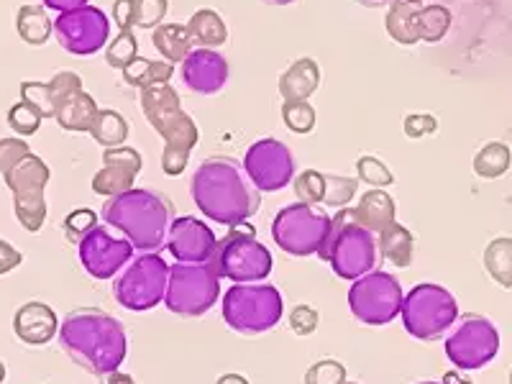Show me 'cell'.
I'll list each match as a JSON object with an SVG mask.
<instances>
[{
    "instance_id": "cell-1",
    "label": "cell",
    "mask_w": 512,
    "mask_h": 384,
    "mask_svg": "<svg viewBox=\"0 0 512 384\" xmlns=\"http://www.w3.org/2000/svg\"><path fill=\"white\" fill-rule=\"evenodd\" d=\"M57 338L62 354L93 377L118 372L128 351L123 323L100 308H77L64 315Z\"/></svg>"
},
{
    "instance_id": "cell-2",
    "label": "cell",
    "mask_w": 512,
    "mask_h": 384,
    "mask_svg": "<svg viewBox=\"0 0 512 384\" xmlns=\"http://www.w3.org/2000/svg\"><path fill=\"white\" fill-rule=\"evenodd\" d=\"M190 195L205 218L228 228L249 221L262 205L244 164L231 157H208L200 162L190 180Z\"/></svg>"
},
{
    "instance_id": "cell-3",
    "label": "cell",
    "mask_w": 512,
    "mask_h": 384,
    "mask_svg": "<svg viewBox=\"0 0 512 384\" xmlns=\"http://www.w3.org/2000/svg\"><path fill=\"white\" fill-rule=\"evenodd\" d=\"M100 216L108 226L123 233L136 251L159 254L167 249L169 228L175 223V205L157 190L131 187V190L105 200Z\"/></svg>"
},
{
    "instance_id": "cell-4",
    "label": "cell",
    "mask_w": 512,
    "mask_h": 384,
    "mask_svg": "<svg viewBox=\"0 0 512 384\" xmlns=\"http://www.w3.org/2000/svg\"><path fill=\"white\" fill-rule=\"evenodd\" d=\"M141 111H144L149 126L164 139V175L180 177L190 162V152L200 141L198 123L182 111L180 95L169 82L141 90Z\"/></svg>"
},
{
    "instance_id": "cell-5",
    "label": "cell",
    "mask_w": 512,
    "mask_h": 384,
    "mask_svg": "<svg viewBox=\"0 0 512 384\" xmlns=\"http://www.w3.org/2000/svg\"><path fill=\"white\" fill-rule=\"evenodd\" d=\"M323 262L333 267L341 280H359L379 262L377 233L361 226L354 218V210L341 208L331 221V233L318 251Z\"/></svg>"
},
{
    "instance_id": "cell-6",
    "label": "cell",
    "mask_w": 512,
    "mask_h": 384,
    "mask_svg": "<svg viewBox=\"0 0 512 384\" xmlns=\"http://www.w3.org/2000/svg\"><path fill=\"white\" fill-rule=\"evenodd\" d=\"M223 320L241 336H262L282 320V295L267 282L233 285L223 295Z\"/></svg>"
},
{
    "instance_id": "cell-7",
    "label": "cell",
    "mask_w": 512,
    "mask_h": 384,
    "mask_svg": "<svg viewBox=\"0 0 512 384\" xmlns=\"http://www.w3.org/2000/svg\"><path fill=\"white\" fill-rule=\"evenodd\" d=\"M400 318L405 331L418 341H438L451 331L459 318L456 297L441 285L423 282L402 297Z\"/></svg>"
},
{
    "instance_id": "cell-8",
    "label": "cell",
    "mask_w": 512,
    "mask_h": 384,
    "mask_svg": "<svg viewBox=\"0 0 512 384\" xmlns=\"http://www.w3.org/2000/svg\"><path fill=\"white\" fill-rule=\"evenodd\" d=\"M218 295H221V274L213 259L198 264L175 262V267H169V285L164 295L169 313L180 318H200L216 305Z\"/></svg>"
},
{
    "instance_id": "cell-9",
    "label": "cell",
    "mask_w": 512,
    "mask_h": 384,
    "mask_svg": "<svg viewBox=\"0 0 512 384\" xmlns=\"http://www.w3.org/2000/svg\"><path fill=\"white\" fill-rule=\"evenodd\" d=\"M254 233V228L239 223V226H231V231L216 244L213 262H216L218 274L233 280L236 285L262 282L272 272V254Z\"/></svg>"
},
{
    "instance_id": "cell-10",
    "label": "cell",
    "mask_w": 512,
    "mask_h": 384,
    "mask_svg": "<svg viewBox=\"0 0 512 384\" xmlns=\"http://www.w3.org/2000/svg\"><path fill=\"white\" fill-rule=\"evenodd\" d=\"M448 361L461 372H477L497 359L500 354V331L487 315L466 313L456 318L451 331L446 333Z\"/></svg>"
},
{
    "instance_id": "cell-11",
    "label": "cell",
    "mask_w": 512,
    "mask_h": 384,
    "mask_svg": "<svg viewBox=\"0 0 512 384\" xmlns=\"http://www.w3.org/2000/svg\"><path fill=\"white\" fill-rule=\"evenodd\" d=\"M331 221L333 216L315 205H287L272 221V239L290 256L318 254L331 233Z\"/></svg>"
},
{
    "instance_id": "cell-12",
    "label": "cell",
    "mask_w": 512,
    "mask_h": 384,
    "mask_svg": "<svg viewBox=\"0 0 512 384\" xmlns=\"http://www.w3.org/2000/svg\"><path fill=\"white\" fill-rule=\"evenodd\" d=\"M169 267L159 254H141L126 264L113 285L116 303L134 313L157 308L167 295Z\"/></svg>"
},
{
    "instance_id": "cell-13",
    "label": "cell",
    "mask_w": 512,
    "mask_h": 384,
    "mask_svg": "<svg viewBox=\"0 0 512 384\" xmlns=\"http://www.w3.org/2000/svg\"><path fill=\"white\" fill-rule=\"evenodd\" d=\"M3 180H6L8 190H11L18 223L29 233L41 231V226L47 221L44 190H47L49 180H52V169L47 167V162L36 157V154H29L24 162H18L16 167L8 169Z\"/></svg>"
},
{
    "instance_id": "cell-14",
    "label": "cell",
    "mask_w": 512,
    "mask_h": 384,
    "mask_svg": "<svg viewBox=\"0 0 512 384\" xmlns=\"http://www.w3.org/2000/svg\"><path fill=\"white\" fill-rule=\"evenodd\" d=\"M402 297H405V292H402L395 274L372 269L351 285L349 308L354 318L367 323V326H387L400 315Z\"/></svg>"
},
{
    "instance_id": "cell-15",
    "label": "cell",
    "mask_w": 512,
    "mask_h": 384,
    "mask_svg": "<svg viewBox=\"0 0 512 384\" xmlns=\"http://www.w3.org/2000/svg\"><path fill=\"white\" fill-rule=\"evenodd\" d=\"M54 39L72 57H90L108 47L111 18L90 3L75 11H64L54 21Z\"/></svg>"
},
{
    "instance_id": "cell-16",
    "label": "cell",
    "mask_w": 512,
    "mask_h": 384,
    "mask_svg": "<svg viewBox=\"0 0 512 384\" xmlns=\"http://www.w3.org/2000/svg\"><path fill=\"white\" fill-rule=\"evenodd\" d=\"M244 172L259 192L285 190L295 180V159L282 141L259 139L246 149Z\"/></svg>"
},
{
    "instance_id": "cell-17",
    "label": "cell",
    "mask_w": 512,
    "mask_h": 384,
    "mask_svg": "<svg viewBox=\"0 0 512 384\" xmlns=\"http://www.w3.org/2000/svg\"><path fill=\"white\" fill-rule=\"evenodd\" d=\"M77 249H80L82 267L95 280H113V274H121V269L134 259L131 241L113 236L105 226H95L77 244Z\"/></svg>"
},
{
    "instance_id": "cell-18",
    "label": "cell",
    "mask_w": 512,
    "mask_h": 384,
    "mask_svg": "<svg viewBox=\"0 0 512 384\" xmlns=\"http://www.w3.org/2000/svg\"><path fill=\"white\" fill-rule=\"evenodd\" d=\"M216 244V233L210 231V228L195 216L175 218V223L169 228L167 249L169 254L175 256V262H210L213 254H216Z\"/></svg>"
},
{
    "instance_id": "cell-19",
    "label": "cell",
    "mask_w": 512,
    "mask_h": 384,
    "mask_svg": "<svg viewBox=\"0 0 512 384\" xmlns=\"http://www.w3.org/2000/svg\"><path fill=\"white\" fill-rule=\"evenodd\" d=\"M185 88L198 95H218L228 82V62L216 49H192L180 62Z\"/></svg>"
},
{
    "instance_id": "cell-20",
    "label": "cell",
    "mask_w": 512,
    "mask_h": 384,
    "mask_svg": "<svg viewBox=\"0 0 512 384\" xmlns=\"http://www.w3.org/2000/svg\"><path fill=\"white\" fill-rule=\"evenodd\" d=\"M144 159L136 152L134 146H116L103 152V169L93 177V192L113 198L121 192L131 190L139 177Z\"/></svg>"
},
{
    "instance_id": "cell-21",
    "label": "cell",
    "mask_w": 512,
    "mask_h": 384,
    "mask_svg": "<svg viewBox=\"0 0 512 384\" xmlns=\"http://www.w3.org/2000/svg\"><path fill=\"white\" fill-rule=\"evenodd\" d=\"M82 90V80L75 72H57L49 82L26 80L21 82V100L34 105L41 118H54L59 111V105L67 98Z\"/></svg>"
},
{
    "instance_id": "cell-22",
    "label": "cell",
    "mask_w": 512,
    "mask_h": 384,
    "mask_svg": "<svg viewBox=\"0 0 512 384\" xmlns=\"http://www.w3.org/2000/svg\"><path fill=\"white\" fill-rule=\"evenodd\" d=\"M13 331L26 346H44L59 333V320L49 305L26 303L13 318Z\"/></svg>"
},
{
    "instance_id": "cell-23",
    "label": "cell",
    "mask_w": 512,
    "mask_h": 384,
    "mask_svg": "<svg viewBox=\"0 0 512 384\" xmlns=\"http://www.w3.org/2000/svg\"><path fill=\"white\" fill-rule=\"evenodd\" d=\"M318 88L320 67L318 62H313V59L308 57L292 62L285 70V75L280 77V85H277V90H280L285 103L287 100H308L310 95L318 93Z\"/></svg>"
},
{
    "instance_id": "cell-24",
    "label": "cell",
    "mask_w": 512,
    "mask_h": 384,
    "mask_svg": "<svg viewBox=\"0 0 512 384\" xmlns=\"http://www.w3.org/2000/svg\"><path fill=\"white\" fill-rule=\"evenodd\" d=\"M354 210V218L364 228H369L372 233H382L384 228L395 223V200L382 190V187H372L369 192H364L359 198V205Z\"/></svg>"
},
{
    "instance_id": "cell-25",
    "label": "cell",
    "mask_w": 512,
    "mask_h": 384,
    "mask_svg": "<svg viewBox=\"0 0 512 384\" xmlns=\"http://www.w3.org/2000/svg\"><path fill=\"white\" fill-rule=\"evenodd\" d=\"M100 108L93 100V95L80 90L72 98L64 100L57 111V123L64 128V131H75V134H90L95 118H98Z\"/></svg>"
},
{
    "instance_id": "cell-26",
    "label": "cell",
    "mask_w": 512,
    "mask_h": 384,
    "mask_svg": "<svg viewBox=\"0 0 512 384\" xmlns=\"http://www.w3.org/2000/svg\"><path fill=\"white\" fill-rule=\"evenodd\" d=\"M379 244V256L387 259L395 267L405 269L413 264V251H415V236L410 233V228H405L402 223H392V226L384 228L382 233H377Z\"/></svg>"
},
{
    "instance_id": "cell-27",
    "label": "cell",
    "mask_w": 512,
    "mask_h": 384,
    "mask_svg": "<svg viewBox=\"0 0 512 384\" xmlns=\"http://www.w3.org/2000/svg\"><path fill=\"white\" fill-rule=\"evenodd\" d=\"M187 31H190L195 49H218L228 39L226 24L213 8H200L192 13L187 21Z\"/></svg>"
},
{
    "instance_id": "cell-28",
    "label": "cell",
    "mask_w": 512,
    "mask_h": 384,
    "mask_svg": "<svg viewBox=\"0 0 512 384\" xmlns=\"http://www.w3.org/2000/svg\"><path fill=\"white\" fill-rule=\"evenodd\" d=\"M418 13L420 6L408 3V0H392L390 11H387V34L392 36V41L397 44H405V47H413L418 44Z\"/></svg>"
},
{
    "instance_id": "cell-29",
    "label": "cell",
    "mask_w": 512,
    "mask_h": 384,
    "mask_svg": "<svg viewBox=\"0 0 512 384\" xmlns=\"http://www.w3.org/2000/svg\"><path fill=\"white\" fill-rule=\"evenodd\" d=\"M152 41H154V47H157V52L164 57V62L169 64L182 62V59L195 49L190 31H187V26L182 24L157 26V29H154Z\"/></svg>"
},
{
    "instance_id": "cell-30",
    "label": "cell",
    "mask_w": 512,
    "mask_h": 384,
    "mask_svg": "<svg viewBox=\"0 0 512 384\" xmlns=\"http://www.w3.org/2000/svg\"><path fill=\"white\" fill-rule=\"evenodd\" d=\"M16 29H18V36H21L29 47H41V44H47L49 36L54 34V24H52V18H49L47 8H39V6L18 8Z\"/></svg>"
},
{
    "instance_id": "cell-31",
    "label": "cell",
    "mask_w": 512,
    "mask_h": 384,
    "mask_svg": "<svg viewBox=\"0 0 512 384\" xmlns=\"http://www.w3.org/2000/svg\"><path fill=\"white\" fill-rule=\"evenodd\" d=\"M175 75V64L169 62H152V59L136 57L134 62L128 64L126 70H123V80L131 85V88L146 90L152 88V85H167Z\"/></svg>"
},
{
    "instance_id": "cell-32",
    "label": "cell",
    "mask_w": 512,
    "mask_h": 384,
    "mask_svg": "<svg viewBox=\"0 0 512 384\" xmlns=\"http://www.w3.org/2000/svg\"><path fill=\"white\" fill-rule=\"evenodd\" d=\"M484 269L500 285L502 290L512 287V239L510 236H500V239L489 241L484 249Z\"/></svg>"
},
{
    "instance_id": "cell-33",
    "label": "cell",
    "mask_w": 512,
    "mask_h": 384,
    "mask_svg": "<svg viewBox=\"0 0 512 384\" xmlns=\"http://www.w3.org/2000/svg\"><path fill=\"white\" fill-rule=\"evenodd\" d=\"M510 162V146L502 144V141H489L474 157V175L482 177V180H497L510 169Z\"/></svg>"
},
{
    "instance_id": "cell-34",
    "label": "cell",
    "mask_w": 512,
    "mask_h": 384,
    "mask_svg": "<svg viewBox=\"0 0 512 384\" xmlns=\"http://www.w3.org/2000/svg\"><path fill=\"white\" fill-rule=\"evenodd\" d=\"M90 134L105 149H116L128 139V123L118 111H100L93 128H90Z\"/></svg>"
},
{
    "instance_id": "cell-35",
    "label": "cell",
    "mask_w": 512,
    "mask_h": 384,
    "mask_svg": "<svg viewBox=\"0 0 512 384\" xmlns=\"http://www.w3.org/2000/svg\"><path fill=\"white\" fill-rule=\"evenodd\" d=\"M448 29H451V11H448L446 6L433 3V6L420 8L418 13L420 39L428 41V44H436V41H441L443 36L448 34Z\"/></svg>"
},
{
    "instance_id": "cell-36",
    "label": "cell",
    "mask_w": 512,
    "mask_h": 384,
    "mask_svg": "<svg viewBox=\"0 0 512 384\" xmlns=\"http://www.w3.org/2000/svg\"><path fill=\"white\" fill-rule=\"evenodd\" d=\"M136 57H139V41H136V36L131 31H121L105 47V62L111 64L113 70H126Z\"/></svg>"
},
{
    "instance_id": "cell-37",
    "label": "cell",
    "mask_w": 512,
    "mask_h": 384,
    "mask_svg": "<svg viewBox=\"0 0 512 384\" xmlns=\"http://www.w3.org/2000/svg\"><path fill=\"white\" fill-rule=\"evenodd\" d=\"M323 180H326V195H323V203L328 208H346V205L354 200L356 190H359V180H351L344 175H331V172H323Z\"/></svg>"
},
{
    "instance_id": "cell-38",
    "label": "cell",
    "mask_w": 512,
    "mask_h": 384,
    "mask_svg": "<svg viewBox=\"0 0 512 384\" xmlns=\"http://www.w3.org/2000/svg\"><path fill=\"white\" fill-rule=\"evenodd\" d=\"M282 121L295 134H310L315 128V108L308 100H287L282 105Z\"/></svg>"
},
{
    "instance_id": "cell-39",
    "label": "cell",
    "mask_w": 512,
    "mask_h": 384,
    "mask_svg": "<svg viewBox=\"0 0 512 384\" xmlns=\"http://www.w3.org/2000/svg\"><path fill=\"white\" fill-rule=\"evenodd\" d=\"M295 192L300 203L308 205H318L323 203V195H326V180H323V172L318 169H305L300 175L295 177Z\"/></svg>"
},
{
    "instance_id": "cell-40",
    "label": "cell",
    "mask_w": 512,
    "mask_h": 384,
    "mask_svg": "<svg viewBox=\"0 0 512 384\" xmlns=\"http://www.w3.org/2000/svg\"><path fill=\"white\" fill-rule=\"evenodd\" d=\"M41 113L36 111L34 105H29L26 100L21 103L11 105V111H8V126L16 131L18 136H34L41 126Z\"/></svg>"
},
{
    "instance_id": "cell-41",
    "label": "cell",
    "mask_w": 512,
    "mask_h": 384,
    "mask_svg": "<svg viewBox=\"0 0 512 384\" xmlns=\"http://www.w3.org/2000/svg\"><path fill=\"white\" fill-rule=\"evenodd\" d=\"M95 226H98V213H93L90 208L72 210L70 216L64 218V239L70 244H80Z\"/></svg>"
},
{
    "instance_id": "cell-42",
    "label": "cell",
    "mask_w": 512,
    "mask_h": 384,
    "mask_svg": "<svg viewBox=\"0 0 512 384\" xmlns=\"http://www.w3.org/2000/svg\"><path fill=\"white\" fill-rule=\"evenodd\" d=\"M346 367L336 359H320L305 372V384H344Z\"/></svg>"
},
{
    "instance_id": "cell-43",
    "label": "cell",
    "mask_w": 512,
    "mask_h": 384,
    "mask_svg": "<svg viewBox=\"0 0 512 384\" xmlns=\"http://www.w3.org/2000/svg\"><path fill=\"white\" fill-rule=\"evenodd\" d=\"M356 172H359V180H364L372 187H382V190L395 182L390 167L374 157H361L359 162H356Z\"/></svg>"
},
{
    "instance_id": "cell-44",
    "label": "cell",
    "mask_w": 512,
    "mask_h": 384,
    "mask_svg": "<svg viewBox=\"0 0 512 384\" xmlns=\"http://www.w3.org/2000/svg\"><path fill=\"white\" fill-rule=\"evenodd\" d=\"M167 0H136V29H157L167 16Z\"/></svg>"
},
{
    "instance_id": "cell-45",
    "label": "cell",
    "mask_w": 512,
    "mask_h": 384,
    "mask_svg": "<svg viewBox=\"0 0 512 384\" xmlns=\"http://www.w3.org/2000/svg\"><path fill=\"white\" fill-rule=\"evenodd\" d=\"M29 154L31 149L24 139H0V175H6L18 162H24Z\"/></svg>"
},
{
    "instance_id": "cell-46",
    "label": "cell",
    "mask_w": 512,
    "mask_h": 384,
    "mask_svg": "<svg viewBox=\"0 0 512 384\" xmlns=\"http://www.w3.org/2000/svg\"><path fill=\"white\" fill-rule=\"evenodd\" d=\"M318 323H320L318 310L310 308V305H297V308L290 313V328L297 333V336H310V333H315Z\"/></svg>"
},
{
    "instance_id": "cell-47",
    "label": "cell",
    "mask_w": 512,
    "mask_h": 384,
    "mask_svg": "<svg viewBox=\"0 0 512 384\" xmlns=\"http://www.w3.org/2000/svg\"><path fill=\"white\" fill-rule=\"evenodd\" d=\"M438 131V121L431 113H410L405 118V136L408 139H423V136H431Z\"/></svg>"
},
{
    "instance_id": "cell-48",
    "label": "cell",
    "mask_w": 512,
    "mask_h": 384,
    "mask_svg": "<svg viewBox=\"0 0 512 384\" xmlns=\"http://www.w3.org/2000/svg\"><path fill=\"white\" fill-rule=\"evenodd\" d=\"M113 21L121 31L136 29V0H116L113 3Z\"/></svg>"
},
{
    "instance_id": "cell-49",
    "label": "cell",
    "mask_w": 512,
    "mask_h": 384,
    "mask_svg": "<svg viewBox=\"0 0 512 384\" xmlns=\"http://www.w3.org/2000/svg\"><path fill=\"white\" fill-rule=\"evenodd\" d=\"M21 262H24L21 251H18L16 246L8 244V241L0 239V277L11 272V269H16Z\"/></svg>"
},
{
    "instance_id": "cell-50",
    "label": "cell",
    "mask_w": 512,
    "mask_h": 384,
    "mask_svg": "<svg viewBox=\"0 0 512 384\" xmlns=\"http://www.w3.org/2000/svg\"><path fill=\"white\" fill-rule=\"evenodd\" d=\"M90 0H44V6L52 8V11H75V8H82V6H88Z\"/></svg>"
},
{
    "instance_id": "cell-51",
    "label": "cell",
    "mask_w": 512,
    "mask_h": 384,
    "mask_svg": "<svg viewBox=\"0 0 512 384\" xmlns=\"http://www.w3.org/2000/svg\"><path fill=\"white\" fill-rule=\"evenodd\" d=\"M105 384H136L131 374H123V372H113L105 377Z\"/></svg>"
},
{
    "instance_id": "cell-52",
    "label": "cell",
    "mask_w": 512,
    "mask_h": 384,
    "mask_svg": "<svg viewBox=\"0 0 512 384\" xmlns=\"http://www.w3.org/2000/svg\"><path fill=\"white\" fill-rule=\"evenodd\" d=\"M216 384H249V382H246V377H241V374H223Z\"/></svg>"
},
{
    "instance_id": "cell-53",
    "label": "cell",
    "mask_w": 512,
    "mask_h": 384,
    "mask_svg": "<svg viewBox=\"0 0 512 384\" xmlns=\"http://www.w3.org/2000/svg\"><path fill=\"white\" fill-rule=\"evenodd\" d=\"M356 3H361V6H367V8H382L387 6L390 0H356Z\"/></svg>"
},
{
    "instance_id": "cell-54",
    "label": "cell",
    "mask_w": 512,
    "mask_h": 384,
    "mask_svg": "<svg viewBox=\"0 0 512 384\" xmlns=\"http://www.w3.org/2000/svg\"><path fill=\"white\" fill-rule=\"evenodd\" d=\"M267 6H292V3H297V0H264Z\"/></svg>"
},
{
    "instance_id": "cell-55",
    "label": "cell",
    "mask_w": 512,
    "mask_h": 384,
    "mask_svg": "<svg viewBox=\"0 0 512 384\" xmlns=\"http://www.w3.org/2000/svg\"><path fill=\"white\" fill-rule=\"evenodd\" d=\"M443 384H464V382H459V374L456 372H448L446 379H443Z\"/></svg>"
},
{
    "instance_id": "cell-56",
    "label": "cell",
    "mask_w": 512,
    "mask_h": 384,
    "mask_svg": "<svg viewBox=\"0 0 512 384\" xmlns=\"http://www.w3.org/2000/svg\"><path fill=\"white\" fill-rule=\"evenodd\" d=\"M6 382V367H3V361H0V384Z\"/></svg>"
},
{
    "instance_id": "cell-57",
    "label": "cell",
    "mask_w": 512,
    "mask_h": 384,
    "mask_svg": "<svg viewBox=\"0 0 512 384\" xmlns=\"http://www.w3.org/2000/svg\"><path fill=\"white\" fill-rule=\"evenodd\" d=\"M408 3H415V6H420V3H423V0H408Z\"/></svg>"
},
{
    "instance_id": "cell-58",
    "label": "cell",
    "mask_w": 512,
    "mask_h": 384,
    "mask_svg": "<svg viewBox=\"0 0 512 384\" xmlns=\"http://www.w3.org/2000/svg\"><path fill=\"white\" fill-rule=\"evenodd\" d=\"M418 384H443V382H418Z\"/></svg>"
},
{
    "instance_id": "cell-59",
    "label": "cell",
    "mask_w": 512,
    "mask_h": 384,
    "mask_svg": "<svg viewBox=\"0 0 512 384\" xmlns=\"http://www.w3.org/2000/svg\"><path fill=\"white\" fill-rule=\"evenodd\" d=\"M510 384H512V372H510Z\"/></svg>"
},
{
    "instance_id": "cell-60",
    "label": "cell",
    "mask_w": 512,
    "mask_h": 384,
    "mask_svg": "<svg viewBox=\"0 0 512 384\" xmlns=\"http://www.w3.org/2000/svg\"><path fill=\"white\" fill-rule=\"evenodd\" d=\"M344 384H356V382H344Z\"/></svg>"
}]
</instances>
